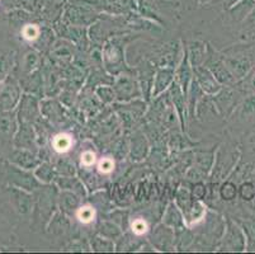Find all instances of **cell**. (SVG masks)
I'll use <instances>...</instances> for the list:
<instances>
[{"label": "cell", "instance_id": "cell-1", "mask_svg": "<svg viewBox=\"0 0 255 254\" xmlns=\"http://www.w3.org/2000/svg\"><path fill=\"white\" fill-rule=\"evenodd\" d=\"M66 139V136H59L56 140V143H55V148H56V150L59 151H65L66 149L69 148V145H70V143H64V140Z\"/></svg>", "mask_w": 255, "mask_h": 254}, {"label": "cell", "instance_id": "cell-2", "mask_svg": "<svg viewBox=\"0 0 255 254\" xmlns=\"http://www.w3.org/2000/svg\"><path fill=\"white\" fill-rule=\"evenodd\" d=\"M23 34H24L25 38L32 39V38H36L37 36V29L32 25H28V27L24 28V31H23Z\"/></svg>", "mask_w": 255, "mask_h": 254}]
</instances>
